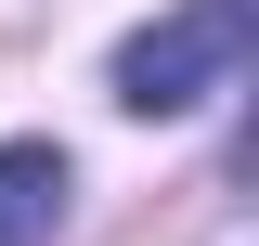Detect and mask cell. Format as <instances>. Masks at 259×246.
<instances>
[{
    "mask_svg": "<svg viewBox=\"0 0 259 246\" xmlns=\"http://www.w3.org/2000/svg\"><path fill=\"white\" fill-rule=\"evenodd\" d=\"M65 194H78V169H65L52 143H0V246H52Z\"/></svg>",
    "mask_w": 259,
    "mask_h": 246,
    "instance_id": "2",
    "label": "cell"
},
{
    "mask_svg": "<svg viewBox=\"0 0 259 246\" xmlns=\"http://www.w3.org/2000/svg\"><path fill=\"white\" fill-rule=\"evenodd\" d=\"M259 52V0H168L156 26L117 39V104L130 117H194L207 91H233Z\"/></svg>",
    "mask_w": 259,
    "mask_h": 246,
    "instance_id": "1",
    "label": "cell"
}]
</instances>
